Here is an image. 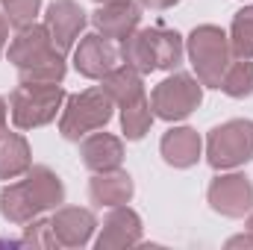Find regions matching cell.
Instances as JSON below:
<instances>
[{
  "instance_id": "1",
  "label": "cell",
  "mask_w": 253,
  "mask_h": 250,
  "mask_svg": "<svg viewBox=\"0 0 253 250\" xmlns=\"http://www.w3.org/2000/svg\"><path fill=\"white\" fill-rule=\"evenodd\" d=\"M65 203V186L56 171L47 165H33L24 180L9 183L0 191V215L9 224H30L47 209H59Z\"/></svg>"
},
{
  "instance_id": "2",
  "label": "cell",
  "mask_w": 253,
  "mask_h": 250,
  "mask_svg": "<svg viewBox=\"0 0 253 250\" xmlns=\"http://www.w3.org/2000/svg\"><path fill=\"white\" fill-rule=\"evenodd\" d=\"M65 100L68 94L62 83H21L9 94L12 124L18 129H36V126L50 124L65 106Z\"/></svg>"
},
{
  "instance_id": "3",
  "label": "cell",
  "mask_w": 253,
  "mask_h": 250,
  "mask_svg": "<svg viewBox=\"0 0 253 250\" xmlns=\"http://www.w3.org/2000/svg\"><path fill=\"white\" fill-rule=\"evenodd\" d=\"M186 53L189 62L197 74V80L209 88L221 85V77L227 71V65L233 62V50H230V36L215 27V24H200L194 27L186 39Z\"/></svg>"
},
{
  "instance_id": "4",
  "label": "cell",
  "mask_w": 253,
  "mask_h": 250,
  "mask_svg": "<svg viewBox=\"0 0 253 250\" xmlns=\"http://www.w3.org/2000/svg\"><path fill=\"white\" fill-rule=\"evenodd\" d=\"M112 112H115V103L100 85L85 88L80 94H68L62 106V118H59V132L68 141H80L88 132L103 129L112 121Z\"/></svg>"
},
{
  "instance_id": "5",
  "label": "cell",
  "mask_w": 253,
  "mask_h": 250,
  "mask_svg": "<svg viewBox=\"0 0 253 250\" xmlns=\"http://www.w3.org/2000/svg\"><path fill=\"white\" fill-rule=\"evenodd\" d=\"M253 159V121L233 118L206 135V162L215 171H230Z\"/></svg>"
},
{
  "instance_id": "6",
  "label": "cell",
  "mask_w": 253,
  "mask_h": 250,
  "mask_svg": "<svg viewBox=\"0 0 253 250\" xmlns=\"http://www.w3.org/2000/svg\"><path fill=\"white\" fill-rule=\"evenodd\" d=\"M200 103H203V83L191 74H180V71L165 77L150 94L153 115L162 121H183Z\"/></svg>"
},
{
  "instance_id": "7",
  "label": "cell",
  "mask_w": 253,
  "mask_h": 250,
  "mask_svg": "<svg viewBox=\"0 0 253 250\" xmlns=\"http://www.w3.org/2000/svg\"><path fill=\"white\" fill-rule=\"evenodd\" d=\"M206 200L224 218H245L253 209V183L245 174H221L209 183Z\"/></svg>"
},
{
  "instance_id": "8",
  "label": "cell",
  "mask_w": 253,
  "mask_h": 250,
  "mask_svg": "<svg viewBox=\"0 0 253 250\" xmlns=\"http://www.w3.org/2000/svg\"><path fill=\"white\" fill-rule=\"evenodd\" d=\"M118 56H121V50L112 44V39H106L100 33H88L74 47V68L85 80H103L118 65Z\"/></svg>"
},
{
  "instance_id": "9",
  "label": "cell",
  "mask_w": 253,
  "mask_h": 250,
  "mask_svg": "<svg viewBox=\"0 0 253 250\" xmlns=\"http://www.w3.org/2000/svg\"><path fill=\"white\" fill-rule=\"evenodd\" d=\"M85 24H88V15L77 0H53L44 12V27L50 30V39H53L56 50H62V53H68L77 44Z\"/></svg>"
},
{
  "instance_id": "10",
  "label": "cell",
  "mask_w": 253,
  "mask_h": 250,
  "mask_svg": "<svg viewBox=\"0 0 253 250\" xmlns=\"http://www.w3.org/2000/svg\"><path fill=\"white\" fill-rule=\"evenodd\" d=\"M53 53H62V50H56V44H53V39H50V30H47L44 24H30V27L18 30V36L12 39V44H9V50H6L9 62L15 65L18 71L44 62V59L53 56Z\"/></svg>"
},
{
  "instance_id": "11",
  "label": "cell",
  "mask_w": 253,
  "mask_h": 250,
  "mask_svg": "<svg viewBox=\"0 0 253 250\" xmlns=\"http://www.w3.org/2000/svg\"><path fill=\"white\" fill-rule=\"evenodd\" d=\"M53 236L59 242V248H85L97 230V218L91 209H80V206H62L56 209V215L50 218Z\"/></svg>"
},
{
  "instance_id": "12",
  "label": "cell",
  "mask_w": 253,
  "mask_h": 250,
  "mask_svg": "<svg viewBox=\"0 0 253 250\" xmlns=\"http://www.w3.org/2000/svg\"><path fill=\"white\" fill-rule=\"evenodd\" d=\"M141 242V218L129 206H112V212L103 218L100 236H97V250L112 248H132Z\"/></svg>"
},
{
  "instance_id": "13",
  "label": "cell",
  "mask_w": 253,
  "mask_h": 250,
  "mask_svg": "<svg viewBox=\"0 0 253 250\" xmlns=\"http://www.w3.org/2000/svg\"><path fill=\"white\" fill-rule=\"evenodd\" d=\"M91 24L100 36L112 39V42H124L126 36H132L141 24V6L124 0V3H106L91 15Z\"/></svg>"
},
{
  "instance_id": "14",
  "label": "cell",
  "mask_w": 253,
  "mask_h": 250,
  "mask_svg": "<svg viewBox=\"0 0 253 250\" xmlns=\"http://www.w3.org/2000/svg\"><path fill=\"white\" fill-rule=\"evenodd\" d=\"M83 165L94 174L103 171H118L124 162V141L112 132H88L80 144Z\"/></svg>"
},
{
  "instance_id": "15",
  "label": "cell",
  "mask_w": 253,
  "mask_h": 250,
  "mask_svg": "<svg viewBox=\"0 0 253 250\" xmlns=\"http://www.w3.org/2000/svg\"><path fill=\"white\" fill-rule=\"evenodd\" d=\"M159 150H162V159L171 168H191V165L200 162L203 141H200L197 129H191V126H174V129H168L162 135Z\"/></svg>"
},
{
  "instance_id": "16",
  "label": "cell",
  "mask_w": 253,
  "mask_h": 250,
  "mask_svg": "<svg viewBox=\"0 0 253 250\" xmlns=\"http://www.w3.org/2000/svg\"><path fill=\"white\" fill-rule=\"evenodd\" d=\"M144 39H147V50L156 71H177L186 56V44L183 36L177 30L168 27H144Z\"/></svg>"
},
{
  "instance_id": "17",
  "label": "cell",
  "mask_w": 253,
  "mask_h": 250,
  "mask_svg": "<svg viewBox=\"0 0 253 250\" xmlns=\"http://www.w3.org/2000/svg\"><path fill=\"white\" fill-rule=\"evenodd\" d=\"M132 177L126 174V171H103V174H94L91 177V183H88V197H91V203L94 206H106V209H112V206H124L132 200Z\"/></svg>"
},
{
  "instance_id": "18",
  "label": "cell",
  "mask_w": 253,
  "mask_h": 250,
  "mask_svg": "<svg viewBox=\"0 0 253 250\" xmlns=\"http://www.w3.org/2000/svg\"><path fill=\"white\" fill-rule=\"evenodd\" d=\"M33 168L30 144L21 132H0V180H18Z\"/></svg>"
},
{
  "instance_id": "19",
  "label": "cell",
  "mask_w": 253,
  "mask_h": 250,
  "mask_svg": "<svg viewBox=\"0 0 253 250\" xmlns=\"http://www.w3.org/2000/svg\"><path fill=\"white\" fill-rule=\"evenodd\" d=\"M100 88L112 97L115 106H126L132 100H138L144 94V83H141V74L132 68V65H115L103 80H100Z\"/></svg>"
},
{
  "instance_id": "20",
  "label": "cell",
  "mask_w": 253,
  "mask_h": 250,
  "mask_svg": "<svg viewBox=\"0 0 253 250\" xmlns=\"http://www.w3.org/2000/svg\"><path fill=\"white\" fill-rule=\"evenodd\" d=\"M153 118H156V115H153V106H150V97H147V94H141L138 100L121 106V129H124L126 141L144 138L147 129H150V124H153Z\"/></svg>"
},
{
  "instance_id": "21",
  "label": "cell",
  "mask_w": 253,
  "mask_h": 250,
  "mask_svg": "<svg viewBox=\"0 0 253 250\" xmlns=\"http://www.w3.org/2000/svg\"><path fill=\"white\" fill-rule=\"evenodd\" d=\"M230 50L236 59H253V6H245L233 15Z\"/></svg>"
},
{
  "instance_id": "22",
  "label": "cell",
  "mask_w": 253,
  "mask_h": 250,
  "mask_svg": "<svg viewBox=\"0 0 253 250\" xmlns=\"http://www.w3.org/2000/svg\"><path fill=\"white\" fill-rule=\"evenodd\" d=\"M227 97H251L253 94V62L251 59H239V62H230L224 77H221V85H218Z\"/></svg>"
},
{
  "instance_id": "23",
  "label": "cell",
  "mask_w": 253,
  "mask_h": 250,
  "mask_svg": "<svg viewBox=\"0 0 253 250\" xmlns=\"http://www.w3.org/2000/svg\"><path fill=\"white\" fill-rule=\"evenodd\" d=\"M65 71H68L65 53H53V56H47L44 62L18 71V80H21V83H62Z\"/></svg>"
},
{
  "instance_id": "24",
  "label": "cell",
  "mask_w": 253,
  "mask_h": 250,
  "mask_svg": "<svg viewBox=\"0 0 253 250\" xmlns=\"http://www.w3.org/2000/svg\"><path fill=\"white\" fill-rule=\"evenodd\" d=\"M39 9H42V0H3V15L15 30L36 24Z\"/></svg>"
},
{
  "instance_id": "25",
  "label": "cell",
  "mask_w": 253,
  "mask_h": 250,
  "mask_svg": "<svg viewBox=\"0 0 253 250\" xmlns=\"http://www.w3.org/2000/svg\"><path fill=\"white\" fill-rule=\"evenodd\" d=\"M21 242H24L27 248H59L50 221H39V218H33V221L24 227V239H21Z\"/></svg>"
},
{
  "instance_id": "26",
  "label": "cell",
  "mask_w": 253,
  "mask_h": 250,
  "mask_svg": "<svg viewBox=\"0 0 253 250\" xmlns=\"http://www.w3.org/2000/svg\"><path fill=\"white\" fill-rule=\"evenodd\" d=\"M180 0H138V6L141 9H153V12H165V9H171V6H177Z\"/></svg>"
},
{
  "instance_id": "27",
  "label": "cell",
  "mask_w": 253,
  "mask_h": 250,
  "mask_svg": "<svg viewBox=\"0 0 253 250\" xmlns=\"http://www.w3.org/2000/svg\"><path fill=\"white\" fill-rule=\"evenodd\" d=\"M227 248H253V233H245V236H233L227 242Z\"/></svg>"
},
{
  "instance_id": "28",
  "label": "cell",
  "mask_w": 253,
  "mask_h": 250,
  "mask_svg": "<svg viewBox=\"0 0 253 250\" xmlns=\"http://www.w3.org/2000/svg\"><path fill=\"white\" fill-rule=\"evenodd\" d=\"M6 42H9V21H6V15L0 12V53L6 50Z\"/></svg>"
},
{
  "instance_id": "29",
  "label": "cell",
  "mask_w": 253,
  "mask_h": 250,
  "mask_svg": "<svg viewBox=\"0 0 253 250\" xmlns=\"http://www.w3.org/2000/svg\"><path fill=\"white\" fill-rule=\"evenodd\" d=\"M6 129V100L0 97V132Z\"/></svg>"
},
{
  "instance_id": "30",
  "label": "cell",
  "mask_w": 253,
  "mask_h": 250,
  "mask_svg": "<svg viewBox=\"0 0 253 250\" xmlns=\"http://www.w3.org/2000/svg\"><path fill=\"white\" fill-rule=\"evenodd\" d=\"M248 233H253V209L248 212Z\"/></svg>"
},
{
  "instance_id": "31",
  "label": "cell",
  "mask_w": 253,
  "mask_h": 250,
  "mask_svg": "<svg viewBox=\"0 0 253 250\" xmlns=\"http://www.w3.org/2000/svg\"><path fill=\"white\" fill-rule=\"evenodd\" d=\"M97 6H106V3H124V0H94Z\"/></svg>"
}]
</instances>
